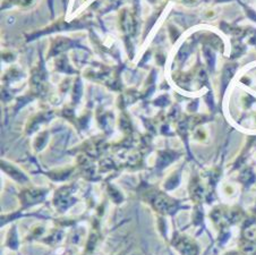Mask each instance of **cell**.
I'll return each instance as SVG.
<instances>
[{"instance_id":"6da1fadb","label":"cell","mask_w":256,"mask_h":255,"mask_svg":"<svg viewBox=\"0 0 256 255\" xmlns=\"http://www.w3.org/2000/svg\"><path fill=\"white\" fill-rule=\"evenodd\" d=\"M174 248L182 255H198V248L193 242L185 236H176L172 238Z\"/></svg>"},{"instance_id":"3957f363","label":"cell","mask_w":256,"mask_h":255,"mask_svg":"<svg viewBox=\"0 0 256 255\" xmlns=\"http://www.w3.org/2000/svg\"><path fill=\"white\" fill-rule=\"evenodd\" d=\"M227 255H236L234 253H230V254H227Z\"/></svg>"},{"instance_id":"7a4b0ae2","label":"cell","mask_w":256,"mask_h":255,"mask_svg":"<svg viewBox=\"0 0 256 255\" xmlns=\"http://www.w3.org/2000/svg\"><path fill=\"white\" fill-rule=\"evenodd\" d=\"M7 248H10L12 250H20V238L17 235V229L16 226L12 227L7 235Z\"/></svg>"}]
</instances>
